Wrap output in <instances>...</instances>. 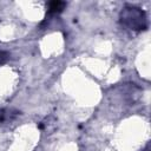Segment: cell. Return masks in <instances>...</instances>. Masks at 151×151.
I'll use <instances>...</instances> for the list:
<instances>
[{"label": "cell", "instance_id": "cell-1", "mask_svg": "<svg viewBox=\"0 0 151 151\" xmlns=\"http://www.w3.org/2000/svg\"><path fill=\"white\" fill-rule=\"evenodd\" d=\"M120 22L132 31H142L146 28L145 13L134 6H125L120 12Z\"/></svg>", "mask_w": 151, "mask_h": 151}, {"label": "cell", "instance_id": "cell-2", "mask_svg": "<svg viewBox=\"0 0 151 151\" xmlns=\"http://www.w3.org/2000/svg\"><path fill=\"white\" fill-rule=\"evenodd\" d=\"M66 7V2L64 1H51L47 4V14H58L63 12V9Z\"/></svg>", "mask_w": 151, "mask_h": 151}, {"label": "cell", "instance_id": "cell-3", "mask_svg": "<svg viewBox=\"0 0 151 151\" xmlns=\"http://www.w3.org/2000/svg\"><path fill=\"white\" fill-rule=\"evenodd\" d=\"M14 116L15 114H12V113L8 114V111H6V110H0V123H4L7 119H12Z\"/></svg>", "mask_w": 151, "mask_h": 151}, {"label": "cell", "instance_id": "cell-4", "mask_svg": "<svg viewBox=\"0 0 151 151\" xmlns=\"http://www.w3.org/2000/svg\"><path fill=\"white\" fill-rule=\"evenodd\" d=\"M7 58H8V54L6 52H4V51H0V64L4 63V61H6Z\"/></svg>", "mask_w": 151, "mask_h": 151}]
</instances>
